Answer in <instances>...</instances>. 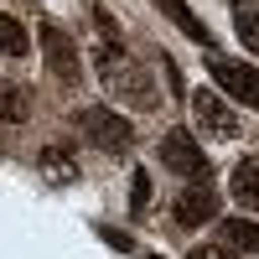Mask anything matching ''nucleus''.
<instances>
[{"mask_svg":"<svg viewBox=\"0 0 259 259\" xmlns=\"http://www.w3.org/2000/svg\"><path fill=\"white\" fill-rule=\"evenodd\" d=\"M94 68L104 78V89L114 94V104H124V109H156L161 104V89H156V78H150L145 62H135L119 41H99L94 47Z\"/></svg>","mask_w":259,"mask_h":259,"instance_id":"obj_1","label":"nucleus"},{"mask_svg":"<svg viewBox=\"0 0 259 259\" xmlns=\"http://www.w3.org/2000/svg\"><path fill=\"white\" fill-rule=\"evenodd\" d=\"M187 104H192V119H197V135H212V140H239L244 135L239 109H233L218 89H192Z\"/></svg>","mask_w":259,"mask_h":259,"instance_id":"obj_2","label":"nucleus"},{"mask_svg":"<svg viewBox=\"0 0 259 259\" xmlns=\"http://www.w3.org/2000/svg\"><path fill=\"white\" fill-rule=\"evenodd\" d=\"M78 130H83L99 150H109V156H124V150L135 145L130 119H124L119 109H109V104H89V109H78Z\"/></svg>","mask_w":259,"mask_h":259,"instance_id":"obj_3","label":"nucleus"},{"mask_svg":"<svg viewBox=\"0 0 259 259\" xmlns=\"http://www.w3.org/2000/svg\"><path fill=\"white\" fill-rule=\"evenodd\" d=\"M36 41H41V57H47V73L62 83V89H78L83 83V57L73 47V36L57 26V21H41L36 26Z\"/></svg>","mask_w":259,"mask_h":259,"instance_id":"obj_4","label":"nucleus"},{"mask_svg":"<svg viewBox=\"0 0 259 259\" xmlns=\"http://www.w3.org/2000/svg\"><path fill=\"white\" fill-rule=\"evenodd\" d=\"M161 166L177 171L187 187L192 182H212V166H207V156H202V145H197L192 130H166L161 135Z\"/></svg>","mask_w":259,"mask_h":259,"instance_id":"obj_5","label":"nucleus"},{"mask_svg":"<svg viewBox=\"0 0 259 259\" xmlns=\"http://www.w3.org/2000/svg\"><path fill=\"white\" fill-rule=\"evenodd\" d=\"M207 73L218 83V94L244 104V109H259V68L249 62H233V57H207Z\"/></svg>","mask_w":259,"mask_h":259,"instance_id":"obj_6","label":"nucleus"},{"mask_svg":"<svg viewBox=\"0 0 259 259\" xmlns=\"http://www.w3.org/2000/svg\"><path fill=\"white\" fill-rule=\"evenodd\" d=\"M177 223L182 228H202V223H212L218 218V192H212V182H192L182 197H177Z\"/></svg>","mask_w":259,"mask_h":259,"instance_id":"obj_7","label":"nucleus"},{"mask_svg":"<svg viewBox=\"0 0 259 259\" xmlns=\"http://www.w3.org/2000/svg\"><path fill=\"white\" fill-rule=\"evenodd\" d=\"M218 244H223L228 254H259V223H249V218H223Z\"/></svg>","mask_w":259,"mask_h":259,"instance_id":"obj_8","label":"nucleus"},{"mask_svg":"<svg viewBox=\"0 0 259 259\" xmlns=\"http://www.w3.org/2000/svg\"><path fill=\"white\" fill-rule=\"evenodd\" d=\"M0 52H6L11 62L31 57V31L21 26V16H11V11H0Z\"/></svg>","mask_w":259,"mask_h":259,"instance_id":"obj_9","label":"nucleus"},{"mask_svg":"<svg viewBox=\"0 0 259 259\" xmlns=\"http://www.w3.org/2000/svg\"><path fill=\"white\" fill-rule=\"evenodd\" d=\"M36 166H41L47 182H78V161H73V150H62V145H41Z\"/></svg>","mask_w":259,"mask_h":259,"instance_id":"obj_10","label":"nucleus"},{"mask_svg":"<svg viewBox=\"0 0 259 259\" xmlns=\"http://www.w3.org/2000/svg\"><path fill=\"white\" fill-rule=\"evenodd\" d=\"M233 197H239L244 207H254L259 212V156H249V161H239V166H233Z\"/></svg>","mask_w":259,"mask_h":259,"instance_id":"obj_11","label":"nucleus"},{"mask_svg":"<svg viewBox=\"0 0 259 259\" xmlns=\"http://www.w3.org/2000/svg\"><path fill=\"white\" fill-rule=\"evenodd\" d=\"M161 11H166L171 21H177V26H182V31H187L192 41H197V47H212V31H207L202 21L192 16V11H187V0H161Z\"/></svg>","mask_w":259,"mask_h":259,"instance_id":"obj_12","label":"nucleus"},{"mask_svg":"<svg viewBox=\"0 0 259 259\" xmlns=\"http://www.w3.org/2000/svg\"><path fill=\"white\" fill-rule=\"evenodd\" d=\"M31 114V94L21 89V83H0V119L6 124H21Z\"/></svg>","mask_w":259,"mask_h":259,"instance_id":"obj_13","label":"nucleus"},{"mask_svg":"<svg viewBox=\"0 0 259 259\" xmlns=\"http://www.w3.org/2000/svg\"><path fill=\"white\" fill-rule=\"evenodd\" d=\"M233 31L249 52H259V0H244V6H233Z\"/></svg>","mask_w":259,"mask_h":259,"instance_id":"obj_14","label":"nucleus"},{"mask_svg":"<svg viewBox=\"0 0 259 259\" xmlns=\"http://www.w3.org/2000/svg\"><path fill=\"white\" fill-rule=\"evenodd\" d=\"M150 207V177L135 171V182H130V212H145Z\"/></svg>","mask_w":259,"mask_h":259,"instance_id":"obj_15","label":"nucleus"},{"mask_svg":"<svg viewBox=\"0 0 259 259\" xmlns=\"http://www.w3.org/2000/svg\"><path fill=\"white\" fill-rule=\"evenodd\" d=\"M94 26L104 31V41H119V21H114L109 11H104V6H94Z\"/></svg>","mask_w":259,"mask_h":259,"instance_id":"obj_16","label":"nucleus"},{"mask_svg":"<svg viewBox=\"0 0 259 259\" xmlns=\"http://www.w3.org/2000/svg\"><path fill=\"white\" fill-rule=\"evenodd\" d=\"M99 239H104V244H114V249H135V239H130L124 228H109V223H99Z\"/></svg>","mask_w":259,"mask_h":259,"instance_id":"obj_17","label":"nucleus"},{"mask_svg":"<svg viewBox=\"0 0 259 259\" xmlns=\"http://www.w3.org/2000/svg\"><path fill=\"white\" fill-rule=\"evenodd\" d=\"M161 68H166V83H171V94H182V99H187V83H182V73H177V62H171V57H161Z\"/></svg>","mask_w":259,"mask_h":259,"instance_id":"obj_18","label":"nucleus"},{"mask_svg":"<svg viewBox=\"0 0 259 259\" xmlns=\"http://www.w3.org/2000/svg\"><path fill=\"white\" fill-rule=\"evenodd\" d=\"M187 259H228V249H223V244H197Z\"/></svg>","mask_w":259,"mask_h":259,"instance_id":"obj_19","label":"nucleus"},{"mask_svg":"<svg viewBox=\"0 0 259 259\" xmlns=\"http://www.w3.org/2000/svg\"><path fill=\"white\" fill-rule=\"evenodd\" d=\"M135 259H161V254H135Z\"/></svg>","mask_w":259,"mask_h":259,"instance_id":"obj_20","label":"nucleus"},{"mask_svg":"<svg viewBox=\"0 0 259 259\" xmlns=\"http://www.w3.org/2000/svg\"><path fill=\"white\" fill-rule=\"evenodd\" d=\"M233 6H244V0H233Z\"/></svg>","mask_w":259,"mask_h":259,"instance_id":"obj_21","label":"nucleus"}]
</instances>
